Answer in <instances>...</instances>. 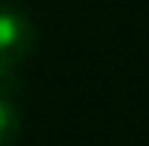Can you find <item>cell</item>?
Wrapping results in <instances>:
<instances>
[{"label": "cell", "mask_w": 149, "mask_h": 146, "mask_svg": "<svg viewBox=\"0 0 149 146\" xmlns=\"http://www.w3.org/2000/svg\"><path fill=\"white\" fill-rule=\"evenodd\" d=\"M32 41H35L32 19L16 6H3L0 10V67L16 70V64L29 57Z\"/></svg>", "instance_id": "cell-1"}, {"label": "cell", "mask_w": 149, "mask_h": 146, "mask_svg": "<svg viewBox=\"0 0 149 146\" xmlns=\"http://www.w3.org/2000/svg\"><path fill=\"white\" fill-rule=\"evenodd\" d=\"M19 127H22L19 108L13 105L10 92H0V146H16Z\"/></svg>", "instance_id": "cell-2"}]
</instances>
